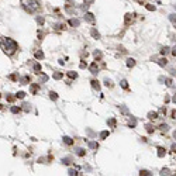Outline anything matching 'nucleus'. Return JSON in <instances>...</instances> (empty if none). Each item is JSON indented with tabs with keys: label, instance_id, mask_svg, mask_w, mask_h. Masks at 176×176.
<instances>
[{
	"label": "nucleus",
	"instance_id": "nucleus-21",
	"mask_svg": "<svg viewBox=\"0 0 176 176\" xmlns=\"http://www.w3.org/2000/svg\"><path fill=\"white\" fill-rule=\"evenodd\" d=\"M121 86L124 89H128V85H127V80H121Z\"/></svg>",
	"mask_w": 176,
	"mask_h": 176
},
{
	"label": "nucleus",
	"instance_id": "nucleus-40",
	"mask_svg": "<svg viewBox=\"0 0 176 176\" xmlns=\"http://www.w3.org/2000/svg\"><path fill=\"white\" fill-rule=\"evenodd\" d=\"M173 137H175V138H176V131H175V132H173Z\"/></svg>",
	"mask_w": 176,
	"mask_h": 176
},
{
	"label": "nucleus",
	"instance_id": "nucleus-18",
	"mask_svg": "<svg viewBox=\"0 0 176 176\" xmlns=\"http://www.w3.org/2000/svg\"><path fill=\"white\" fill-rule=\"evenodd\" d=\"M168 51H169V48H168V47H165L164 50L161 51V54H162V55H166V54H168Z\"/></svg>",
	"mask_w": 176,
	"mask_h": 176
},
{
	"label": "nucleus",
	"instance_id": "nucleus-8",
	"mask_svg": "<svg viewBox=\"0 0 176 176\" xmlns=\"http://www.w3.org/2000/svg\"><path fill=\"white\" fill-rule=\"evenodd\" d=\"M92 86H93L94 89H97V90L100 89V85H99V82H97V80H92Z\"/></svg>",
	"mask_w": 176,
	"mask_h": 176
},
{
	"label": "nucleus",
	"instance_id": "nucleus-25",
	"mask_svg": "<svg viewBox=\"0 0 176 176\" xmlns=\"http://www.w3.org/2000/svg\"><path fill=\"white\" fill-rule=\"evenodd\" d=\"M11 111H13V113H19L20 108H19V107H11Z\"/></svg>",
	"mask_w": 176,
	"mask_h": 176
},
{
	"label": "nucleus",
	"instance_id": "nucleus-29",
	"mask_svg": "<svg viewBox=\"0 0 176 176\" xmlns=\"http://www.w3.org/2000/svg\"><path fill=\"white\" fill-rule=\"evenodd\" d=\"M147 131H148V132H152V131H154L152 126H147Z\"/></svg>",
	"mask_w": 176,
	"mask_h": 176
},
{
	"label": "nucleus",
	"instance_id": "nucleus-27",
	"mask_svg": "<svg viewBox=\"0 0 176 176\" xmlns=\"http://www.w3.org/2000/svg\"><path fill=\"white\" fill-rule=\"evenodd\" d=\"M90 148H97V142H90Z\"/></svg>",
	"mask_w": 176,
	"mask_h": 176
},
{
	"label": "nucleus",
	"instance_id": "nucleus-33",
	"mask_svg": "<svg viewBox=\"0 0 176 176\" xmlns=\"http://www.w3.org/2000/svg\"><path fill=\"white\" fill-rule=\"evenodd\" d=\"M37 89H38V86H37V85H34V86H32V92L35 93V92H37Z\"/></svg>",
	"mask_w": 176,
	"mask_h": 176
},
{
	"label": "nucleus",
	"instance_id": "nucleus-24",
	"mask_svg": "<svg viewBox=\"0 0 176 176\" xmlns=\"http://www.w3.org/2000/svg\"><path fill=\"white\" fill-rule=\"evenodd\" d=\"M161 130H162V131H168V126H166V124H162V126H161Z\"/></svg>",
	"mask_w": 176,
	"mask_h": 176
},
{
	"label": "nucleus",
	"instance_id": "nucleus-7",
	"mask_svg": "<svg viewBox=\"0 0 176 176\" xmlns=\"http://www.w3.org/2000/svg\"><path fill=\"white\" fill-rule=\"evenodd\" d=\"M164 155H165V149H164V148H161V147H159V148H158V157H161V158H162Z\"/></svg>",
	"mask_w": 176,
	"mask_h": 176
},
{
	"label": "nucleus",
	"instance_id": "nucleus-2",
	"mask_svg": "<svg viewBox=\"0 0 176 176\" xmlns=\"http://www.w3.org/2000/svg\"><path fill=\"white\" fill-rule=\"evenodd\" d=\"M21 6L24 7L27 13H35L40 10L41 4L38 0H21Z\"/></svg>",
	"mask_w": 176,
	"mask_h": 176
},
{
	"label": "nucleus",
	"instance_id": "nucleus-11",
	"mask_svg": "<svg viewBox=\"0 0 176 176\" xmlns=\"http://www.w3.org/2000/svg\"><path fill=\"white\" fill-rule=\"evenodd\" d=\"M16 97H17V99H24V97H25V93H24V92H19V93L16 94Z\"/></svg>",
	"mask_w": 176,
	"mask_h": 176
},
{
	"label": "nucleus",
	"instance_id": "nucleus-4",
	"mask_svg": "<svg viewBox=\"0 0 176 176\" xmlns=\"http://www.w3.org/2000/svg\"><path fill=\"white\" fill-rule=\"evenodd\" d=\"M85 19L88 20V21H90V23H93V21H94V17H93V14H92V13H88V14L85 16Z\"/></svg>",
	"mask_w": 176,
	"mask_h": 176
},
{
	"label": "nucleus",
	"instance_id": "nucleus-39",
	"mask_svg": "<svg viewBox=\"0 0 176 176\" xmlns=\"http://www.w3.org/2000/svg\"><path fill=\"white\" fill-rule=\"evenodd\" d=\"M173 101H175V103H176V94H175V96H173Z\"/></svg>",
	"mask_w": 176,
	"mask_h": 176
},
{
	"label": "nucleus",
	"instance_id": "nucleus-19",
	"mask_svg": "<svg viewBox=\"0 0 176 176\" xmlns=\"http://www.w3.org/2000/svg\"><path fill=\"white\" fill-rule=\"evenodd\" d=\"M34 70H37V72H40V70H41V65H38V63H35V65H34Z\"/></svg>",
	"mask_w": 176,
	"mask_h": 176
},
{
	"label": "nucleus",
	"instance_id": "nucleus-10",
	"mask_svg": "<svg viewBox=\"0 0 176 176\" xmlns=\"http://www.w3.org/2000/svg\"><path fill=\"white\" fill-rule=\"evenodd\" d=\"M148 117H149V120H155V119H158V113H149Z\"/></svg>",
	"mask_w": 176,
	"mask_h": 176
},
{
	"label": "nucleus",
	"instance_id": "nucleus-36",
	"mask_svg": "<svg viewBox=\"0 0 176 176\" xmlns=\"http://www.w3.org/2000/svg\"><path fill=\"white\" fill-rule=\"evenodd\" d=\"M37 21H38V23H40V24H42V23H44V19H38Z\"/></svg>",
	"mask_w": 176,
	"mask_h": 176
},
{
	"label": "nucleus",
	"instance_id": "nucleus-15",
	"mask_svg": "<svg viewBox=\"0 0 176 176\" xmlns=\"http://www.w3.org/2000/svg\"><path fill=\"white\" fill-rule=\"evenodd\" d=\"M69 24H70V25H73V27H75V25H79V20H70Z\"/></svg>",
	"mask_w": 176,
	"mask_h": 176
},
{
	"label": "nucleus",
	"instance_id": "nucleus-38",
	"mask_svg": "<svg viewBox=\"0 0 176 176\" xmlns=\"http://www.w3.org/2000/svg\"><path fill=\"white\" fill-rule=\"evenodd\" d=\"M172 54H173V55H176V47L173 48V51H172Z\"/></svg>",
	"mask_w": 176,
	"mask_h": 176
},
{
	"label": "nucleus",
	"instance_id": "nucleus-32",
	"mask_svg": "<svg viewBox=\"0 0 176 176\" xmlns=\"http://www.w3.org/2000/svg\"><path fill=\"white\" fill-rule=\"evenodd\" d=\"M68 173H69V175H76V170H73V169H70L69 172H68Z\"/></svg>",
	"mask_w": 176,
	"mask_h": 176
},
{
	"label": "nucleus",
	"instance_id": "nucleus-9",
	"mask_svg": "<svg viewBox=\"0 0 176 176\" xmlns=\"http://www.w3.org/2000/svg\"><path fill=\"white\" fill-rule=\"evenodd\" d=\"M134 65H135V61H134V59H128V61H127V66H128V68H131Z\"/></svg>",
	"mask_w": 176,
	"mask_h": 176
},
{
	"label": "nucleus",
	"instance_id": "nucleus-31",
	"mask_svg": "<svg viewBox=\"0 0 176 176\" xmlns=\"http://www.w3.org/2000/svg\"><path fill=\"white\" fill-rule=\"evenodd\" d=\"M147 9H148V10H151V11H152V10H155V7L151 6V4H148V6H147Z\"/></svg>",
	"mask_w": 176,
	"mask_h": 176
},
{
	"label": "nucleus",
	"instance_id": "nucleus-14",
	"mask_svg": "<svg viewBox=\"0 0 176 176\" xmlns=\"http://www.w3.org/2000/svg\"><path fill=\"white\" fill-rule=\"evenodd\" d=\"M68 76L72 78V79H76V78H78V73H76V72H68Z\"/></svg>",
	"mask_w": 176,
	"mask_h": 176
},
{
	"label": "nucleus",
	"instance_id": "nucleus-17",
	"mask_svg": "<svg viewBox=\"0 0 176 176\" xmlns=\"http://www.w3.org/2000/svg\"><path fill=\"white\" fill-rule=\"evenodd\" d=\"M139 175H141V176H148V175H149V172H148V170H141V172H139Z\"/></svg>",
	"mask_w": 176,
	"mask_h": 176
},
{
	"label": "nucleus",
	"instance_id": "nucleus-37",
	"mask_svg": "<svg viewBox=\"0 0 176 176\" xmlns=\"http://www.w3.org/2000/svg\"><path fill=\"white\" fill-rule=\"evenodd\" d=\"M172 117H173V119L176 120V110H175V111H173V113H172Z\"/></svg>",
	"mask_w": 176,
	"mask_h": 176
},
{
	"label": "nucleus",
	"instance_id": "nucleus-5",
	"mask_svg": "<svg viewBox=\"0 0 176 176\" xmlns=\"http://www.w3.org/2000/svg\"><path fill=\"white\" fill-rule=\"evenodd\" d=\"M63 142H65L66 145H72V144H73L72 138H69V137H63Z\"/></svg>",
	"mask_w": 176,
	"mask_h": 176
},
{
	"label": "nucleus",
	"instance_id": "nucleus-35",
	"mask_svg": "<svg viewBox=\"0 0 176 176\" xmlns=\"http://www.w3.org/2000/svg\"><path fill=\"white\" fill-rule=\"evenodd\" d=\"M172 152H176V144L172 145Z\"/></svg>",
	"mask_w": 176,
	"mask_h": 176
},
{
	"label": "nucleus",
	"instance_id": "nucleus-30",
	"mask_svg": "<svg viewBox=\"0 0 176 176\" xmlns=\"http://www.w3.org/2000/svg\"><path fill=\"white\" fill-rule=\"evenodd\" d=\"M162 175H170L168 169H162Z\"/></svg>",
	"mask_w": 176,
	"mask_h": 176
},
{
	"label": "nucleus",
	"instance_id": "nucleus-6",
	"mask_svg": "<svg viewBox=\"0 0 176 176\" xmlns=\"http://www.w3.org/2000/svg\"><path fill=\"white\" fill-rule=\"evenodd\" d=\"M35 58H37V59H42V58H44L42 51H37V52H35Z\"/></svg>",
	"mask_w": 176,
	"mask_h": 176
},
{
	"label": "nucleus",
	"instance_id": "nucleus-28",
	"mask_svg": "<svg viewBox=\"0 0 176 176\" xmlns=\"http://www.w3.org/2000/svg\"><path fill=\"white\" fill-rule=\"evenodd\" d=\"M78 155L83 157V155H85V151H83V149H78Z\"/></svg>",
	"mask_w": 176,
	"mask_h": 176
},
{
	"label": "nucleus",
	"instance_id": "nucleus-23",
	"mask_svg": "<svg viewBox=\"0 0 176 176\" xmlns=\"http://www.w3.org/2000/svg\"><path fill=\"white\" fill-rule=\"evenodd\" d=\"M62 73H54V78H55V79H61V78H62Z\"/></svg>",
	"mask_w": 176,
	"mask_h": 176
},
{
	"label": "nucleus",
	"instance_id": "nucleus-26",
	"mask_svg": "<svg viewBox=\"0 0 176 176\" xmlns=\"http://www.w3.org/2000/svg\"><path fill=\"white\" fill-rule=\"evenodd\" d=\"M40 80H42V82H47V80H48V78H47L45 75H42L41 78H40Z\"/></svg>",
	"mask_w": 176,
	"mask_h": 176
},
{
	"label": "nucleus",
	"instance_id": "nucleus-12",
	"mask_svg": "<svg viewBox=\"0 0 176 176\" xmlns=\"http://www.w3.org/2000/svg\"><path fill=\"white\" fill-rule=\"evenodd\" d=\"M90 32H92V35H93V37L96 38V40H97V38L100 37V34H99V32L96 31V30H94V28H93V30H92V31H90Z\"/></svg>",
	"mask_w": 176,
	"mask_h": 176
},
{
	"label": "nucleus",
	"instance_id": "nucleus-1",
	"mask_svg": "<svg viewBox=\"0 0 176 176\" xmlns=\"http://www.w3.org/2000/svg\"><path fill=\"white\" fill-rule=\"evenodd\" d=\"M0 47L4 54L7 55H13L16 51H17V42L11 40V38H7V37H1L0 38Z\"/></svg>",
	"mask_w": 176,
	"mask_h": 176
},
{
	"label": "nucleus",
	"instance_id": "nucleus-34",
	"mask_svg": "<svg viewBox=\"0 0 176 176\" xmlns=\"http://www.w3.org/2000/svg\"><path fill=\"white\" fill-rule=\"evenodd\" d=\"M23 106H24V110H25V111H28V110H30V107H28V104H23Z\"/></svg>",
	"mask_w": 176,
	"mask_h": 176
},
{
	"label": "nucleus",
	"instance_id": "nucleus-16",
	"mask_svg": "<svg viewBox=\"0 0 176 176\" xmlns=\"http://www.w3.org/2000/svg\"><path fill=\"white\" fill-rule=\"evenodd\" d=\"M50 97L52 99V100H57V99H58L57 93H54V92H51V93H50Z\"/></svg>",
	"mask_w": 176,
	"mask_h": 176
},
{
	"label": "nucleus",
	"instance_id": "nucleus-20",
	"mask_svg": "<svg viewBox=\"0 0 176 176\" xmlns=\"http://www.w3.org/2000/svg\"><path fill=\"white\" fill-rule=\"evenodd\" d=\"M107 135H108V131H103V132L100 134V138H106Z\"/></svg>",
	"mask_w": 176,
	"mask_h": 176
},
{
	"label": "nucleus",
	"instance_id": "nucleus-13",
	"mask_svg": "<svg viewBox=\"0 0 176 176\" xmlns=\"http://www.w3.org/2000/svg\"><path fill=\"white\" fill-rule=\"evenodd\" d=\"M132 20V17H131V14H126V24L128 25L130 24V21Z\"/></svg>",
	"mask_w": 176,
	"mask_h": 176
},
{
	"label": "nucleus",
	"instance_id": "nucleus-22",
	"mask_svg": "<svg viewBox=\"0 0 176 176\" xmlns=\"http://www.w3.org/2000/svg\"><path fill=\"white\" fill-rule=\"evenodd\" d=\"M159 65H161V66H165V65H166V59H159Z\"/></svg>",
	"mask_w": 176,
	"mask_h": 176
},
{
	"label": "nucleus",
	"instance_id": "nucleus-3",
	"mask_svg": "<svg viewBox=\"0 0 176 176\" xmlns=\"http://www.w3.org/2000/svg\"><path fill=\"white\" fill-rule=\"evenodd\" d=\"M90 72L94 73V75L99 72V66H97V63H92V65H90Z\"/></svg>",
	"mask_w": 176,
	"mask_h": 176
}]
</instances>
